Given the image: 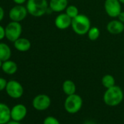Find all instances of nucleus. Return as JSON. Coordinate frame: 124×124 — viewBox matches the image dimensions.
<instances>
[{"instance_id":"nucleus-1","label":"nucleus","mask_w":124,"mask_h":124,"mask_svg":"<svg viewBox=\"0 0 124 124\" xmlns=\"http://www.w3.org/2000/svg\"><path fill=\"white\" fill-rule=\"evenodd\" d=\"M124 99L123 89L118 86H114L106 89L103 95V102L110 107H115L119 105Z\"/></svg>"},{"instance_id":"nucleus-2","label":"nucleus","mask_w":124,"mask_h":124,"mask_svg":"<svg viewBox=\"0 0 124 124\" xmlns=\"http://www.w3.org/2000/svg\"><path fill=\"white\" fill-rule=\"evenodd\" d=\"M26 7L29 14L35 17H39L48 12L49 3L47 0H27Z\"/></svg>"},{"instance_id":"nucleus-3","label":"nucleus","mask_w":124,"mask_h":124,"mask_svg":"<svg viewBox=\"0 0 124 124\" xmlns=\"http://www.w3.org/2000/svg\"><path fill=\"white\" fill-rule=\"evenodd\" d=\"M71 26L76 34L83 36L87 34L91 28V20L87 15L79 14L72 20Z\"/></svg>"},{"instance_id":"nucleus-4","label":"nucleus","mask_w":124,"mask_h":124,"mask_svg":"<svg viewBox=\"0 0 124 124\" xmlns=\"http://www.w3.org/2000/svg\"><path fill=\"white\" fill-rule=\"evenodd\" d=\"M83 105V98L77 94L67 96L64 103V108L66 112L72 115L77 113L82 109Z\"/></svg>"},{"instance_id":"nucleus-5","label":"nucleus","mask_w":124,"mask_h":124,"mask_svg":"<svg viewBox=\"0 0 124 124\" xmlns=\"http://www.w3.org/2000/svg\"><path fill=\"white\" fill-rule=\"evenodd\" d=\"M22 31V25L20 23L11 21L5 27V38L11 42H15L20 38Z\"/></svg>"},{"instance_id":"nucleus-6","label":"nucleus","mask_w":124,"mask_h":124,"mask_svg":"<svg viewBox=\"0 0 124 124\" xmlns=\"http://www.w3.org/2000/svg\"><path fill=\"white\" fill-rule=\"evenodd\" d=\"M7 95L12 99H19L23 94V87L21 84L15 80H10L7 81L5 89Z\"/></svg>"},{"instance_id":"nucleus-7","label":"nucleus","mask_w":124,"mask_h":124,"mask_svg":"<svg viewBox=\"0 0 124 124\" xmlns=\"http://www.w3.org/2000/svg\"><path fill=\"white\" fill-rule=\"evenodd\" d=\"M51 105L50 97L45 94H39L34 97L32 100L33 108L38 111H44L48 110Z\"/></svg>"},{"instance_id":"nucleus-8","label":"nucleus","mask_w":124,"mask_h":124,"mask_svg":"<svg viewBox=\"0 0 124 124\" xmlns=\"http://www.w3.org/2000/svg\"><path fill=\"white\" fill-rule=\"evenodd\" d=\"M28 11L26 7L23 6V4H16L12 7L9 12V17L11 21L21 22L27 16Z\"/></svg>"},{"instance_id":"nucleus-9","label":"nucleus","mask_w":124,"mask_h":124,"mask_svg":"<svg viewBox=\"0 0 124 124\" xmlns=\"http://www.w3.org/2000/svg\"><path fill=\"white\" fill-rule=\"evenodd\" d=\"M104 7L106 13L110 17H118L122 12L121 3L118 0H105Z\"/></svg>"},{"instance_id":"nucleus-10","label":"nucleus","mask_w":124,"mask_h":124,"mask_svg":"<svg viewBox=\"0 0 124 124\" xmlns=\"http://www.w3.org/2000/svg\"><path fill=\"white\" fill-rule=\"evenodd\" d=\"M27 115V108L23 104H17L11 109V119L15 121H21Z\"/></svg>"},{"instance_id":"nucleus-11","label":"nucleus","mask_w":124,"mask_h":124,"mask_svg":"<svg viewBox=\"0 0 124 124\" xmlns=\"http://www.w3.org/2000/svg\"><path fill=\"white\" fill-rule=\"evenodd\" d=\"M72 18L66 13H60L56 16L54 23L56 27L60 30H66L72 25Z\"/></svg>"},{"instance_id":"nucleus-12","label":"nucleus","mask_w":124,"mask_h":124,"mask_svg":"<svg viewBox=\"0 0 124 124\" xmlns=\"http://www.w3.org/2000/svg\"><path fill=\"white\" fill-rule=\"evenodd\" d=\"M107 31L113 35H118L124 31V23L119 20H113L107 25Z\"/></svg>"},{"instance_id":"nucleus-13","label":"nucleus","mask_w":124,"mask_h":124,"mask_svg":"<svg viewBox=\"0 0 124 124\" xmlns=\"http://www.w3.org/2000/svg\"><path fill=\"white\" fill-rule=\"evenodd\" d=\"M67 7V0H50L49 1V9L52 12H61L64 11Z\"/></svg>"},{"instance_id":"nucleus-14","label":"nucleus","mask_w":124,"mask_h":124,"mask_svg":"<svg viewBox=\"0 0 124 124\" xmlns=\"http://www.w3.org/2000/svg\"><path fill=\"white\" fill-rule=\"evenodd\" d=\"M13 44H14V47L18 51L21 52H25L29 51L31 46V41L28 39L22 38V37L17 39L15 42H13Z\"/></svg>"},{"instance_id":"nucleus-15","label":"nucleus","mask_w":124,"mask_h":124,"mask_svg":"<svg viewBox=\"0 0 124 124\" xmlns=\"http://www.w3.org/2000/svg\"><path fill=\"white\" fill-rule=\"evenodd\" d=\"M11 119V109L4 103L0 102V124H7Z\"/></svg>"},{"instance_id":"nucleus-16","label":"nucleus","mask_w":124,"mask_h":124,"mask_svg":"<svg viewBox=\"0 0 124 124\" xmlns=\"http://www.w3.org/2000/svg\"><path fill=\"white\" fill-rule=\"evenodd\" d=\"M1 70L4 73L7 75H13L18 70V65L14 61L8 60L7 61L3 62Z\"/></svg>"},{"instance_id":"nucleus-17","label":"nucleus","mask_w":124,"mask_h":124,"mask_svg":"<svg viewBox=\"0 0 124 124\" xmlns=\"http://www.w3.org/2000/svg\"><path fill=\"white\" fill-rule=\"evenodd\" d=\"M76 90H77V86L73 81L67 79L63 82L62 91L67 96L76 94Z\"/></svg>"},{"instance_id":"nucleus-18","label":"nucleus","mask_w":124,"mask_h":124,"mask_svg":"<svg viewBox=\"0 0 124 124\" xmlns=\"http://www.w3.org/2000/svg\"><path fill=\"white\" fill-rule=\"evenodd\" d=\"M12 55L10 47L4 42H0V60L3 62L10 59Z\"/></svg>"},{"instance_id":"nucleus-19","label":"nucleus","mask_w":124,"mask_h":124,"mask_svg":"<svg viewBox=\"0 0 124 124\" xmlns=\"http://www.w3.org/2000/svg\"><path fill=\"white\" fill-rule=\"evenodd\" d=\"M102 84L103 86L107 89L115 86V79L113 76L110 74H106L102 78Z\"/></svg>"},{"instance_id":"nucleus-20","label":"nucleus","mask_w":124,"mask_h":124,"mask_svg":"<svg viewBox=\"0 0 124 124\" xmlns=\"http://www.w3.org/2000/svg\"><path fill=\"white\" fill-rule=\"evenodd\" d=\"M100 33H100V30L99 29V28L94 26V27H91L87 35H88V39L91 41H96L99 38Z\"/></svg>"},{"instance_id":"nucleus-21","label":"nucleus","mask_w":124,"mask_h":124,"mask_svg":"<svg viewBox=\"0 0 124 124\" xmlns=\"http://www.w3.org/2000/svg\"><path fill=\"white\" fill-rule=\"evenodd\" d=\"M65 13L69 17L73 19L79 15V10L78 8L75 5H68V7L65 9Z\"/></svg>"},{"instance_id":"nucleus-22","label":"nucleus","mask_w":124,"mask_h":124,"mask_svg":"<svg viewBox=\"0 0 124 124\" xmlns=\"http://www.w3.org/2000/svg\"><path fill=\"white\" fill-rule=\"evenodd\" d=\"M43 124H61V123L56 117L50 116L44 119Z\"/></svg>"},{"instance_id":"nucleus-23","label":"nucleus","mask_w":124,"mask_h":124,"mask_svg":"<svg viewBox=\"0 0 124 124\" xmlns=\"http://www.w3.org/2000/svg\"><path fill=\"white\" fill-rule=\"evenodd\" d=\"M7 84V81H6V79L0 77V92L6 89Z\"/></svg>"},{"instance_id":"nucleus-24","label":"nucleus","mask_w":124,"mask_h":124,"mask_svg":"<svg viewBox=\"0 0 124 124\" xmlns=\"http://www.w3.org/2000/svg\"><path fill=\"white\" fill-rule=\"evenodd\" d=\"M5 28L0 25V41L5 38Z\"/></svg>"},{"instance_id":"nucleus-25","label":"nucleus","mask_w":124,"mask_h":124,"mask_svg":"<svg viewBox=\"0 0 124 124\" xmlns=\"http://www.w3.org/2000/svg\"><path fill=\"white\" fill-rule=\"evenodd\" d=\"M118 20H119L121 22H122L123 23H124V11H122L119 15L118 16Z\"/></svg>"},{"instance_id":"nucleus-26","label":"nucleus","mask_w":124,"mask_h":124,"mask_svg":"<svg viewBox=\"0 0 124 124\" xmlns=\"http://www.w3.org/2000/svg\"><path fill=\"white\" fill-rule=\"evenodd\" d=\"M4 9H3L2 7L0 6V22L4 19Z\"/></svg>"},{"instance_id":"nucleus-27","label":"nucleus","mask_w":124,"mask_h":124,"mask_svg":"<svg viewBox=\"0 0 124 124\" xmlns=\"http://www.w3.org/2000/svg\"><path fill=\"white\" fill-rule=\"evenodd\" d=\"M16 4H23L27 1V0H12Z\"/></svg>"},{"instance_id":"nucleus-28","label":"nucleus","mask_w":124,"mask_h":124,"mask_svg":"<svg viewBox=\"0 0 124 124\" xmlns=\"http://www.w3.org/2000/svg\"><path fill=\"white\" fill-rule=\"evenodd\" d=\"M7 124H21L20 122H18V121H10Z\"/></svg>"},{"instance_id":"nucleus-29","label":"nucleus","mask_w":124,"mask_h":124,"mask_svg":"<svg viewBox=\"0 0 124 124\" xmlns=\"http://www.w3.org/2000/svg\"><path fill=\"white\" fill-rule=\"evenodd\" d=\"M84 124H96L94 121H91V120H89V121H86Z\"/></svg>"},{"instance_id":"nucleus-30","label":"nucleus","mask_w":124,"mask_h":124,"mask_svg":"<svg viewBox=\"0 0 124 124\" xmlns=\"http://www.w3.org/2000/svg\"><path fill=\"white\" fill-rule=\"evenodd\" d=\"M2 65H3V61L0 60V68L1 69V67H2Z\"/></svg>"},{"instance_id":"nucleus-31","label":"nucleus","mask_w":124,"mask_h":124,"mask_svg":"<svg viewBox=\"0 0 124 124\" xmlns=\"http://www.w3.org/2000/svg\"><path fill=\"white\" fill-rule=\"evenodd\" d=\"M121 4H124V0H118Z\"/></svg>"}]
</instances>
